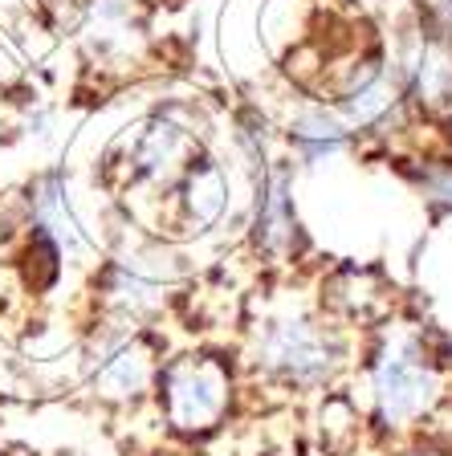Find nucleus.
Returning a JSON list of instances; mask_svg holds the SVG:
<instances>
[{"mask_svg":"<svg viewBox=\"0 0 452 456\" xmlns=\"http://www.w3.org/2000/svg\"><path fill=\"white\" fill-rule=\"evenodd\" d=\"M245 362L261 383L290 395L334 391L355 362V334L334 322L318 302L285 297L249 330Z\"/></svg>","mask_w":452,"mask_h":456,"instance_id":"obj_2","label":"nucleus"},{"mask_svg":"<svg viewBox=\"0 0 452 456\" xmlns=\"http://www.w3.org/2000/svg\"><path fill=\"white\" fill-rule=\"evenodd\" d=\"M277 139L285 142L290 163L298 171H318V167H326V163H339V159H347L350 151H358V139L347 126V118L318 94H306L293 102V110L285 114Z\"/></svg>","mask_w":452,"mask_h":456,"instance_id":"obj_6","label":"nucleus"},{"mask_svg":"<svg viewBox=\"0 0 452 456\" xmlns=\"http://www.w3.org/2000/svg\"><path fill=\"white\" fill-rule=\"evenodd\" d=\"M298 167L290 159H274L253 175V208H249V245L265 265H298L310 253V232L301 224L293 196Z\"/></svg>","mask_w":452,"mask_h":456,"instance_id":"obj_4","label":"nucleus"},{"mask_svg":"<svg viewBox=\"0 0 452 456\" xmlns=\"http://www.w3.org/2000/svg\"><path fill=\"white\" fill-rule=\"evenodd\" d=\"M412 12L452 37V0H412Z\"/></svg>","mask_w":452,"mask_h":456,"instance_id":"obj_11","label":"nucleus"},{"mask_svg":"<svg viewBox=\"0 0 452 456\" xmlns=\"http://www.w3.org/2000/svg\"><path fill=\"white\" fill-rule=\"evenodd\" d=\"M342 4H350V9H355L358 17H367V12H379V9H387L391 0H342Z\"/></svg>","mask_w":452,"mask_h":456,"instance_id":"obj_13","label":"nucleus"},{"mask_svg":"<svg viewBox=\"0 0 452 456\" xmlns=\"http://www.w3.org/2000/svg\"><path fill=\"white\" fill-rule=\"evenodd\" d=\"M363 419L379 436H407L432 424L452 395L448 338L428 322L387 318L358 346Z\"/></svg>","mask_w":452,"mask_h":456,"instance_id":"obj_1","label":"nucleus"},{"mask_svg":"<svg viewBox=\"0 0 452 456\" xmlns=\"http://www.w3.org/2000/svg\"><path fill=\"white\" fill-rule=\"evenodd\" d=\"M176 200V208L184 212L192 232H204V228L220 224V216L228 212V196H233V183H228V171L220 167L212 155L200 151L188 163V171L179 175V183L168 191Z\"/></svg>","mask_w":452,"mask_h":456,"instance_id":"obj_8","label":"nucleus"},{"mask_svg":"<svg viewBox=\"0 0 452 456\" xmlns=\"http://www.w3.org/2000/svg\"><path fill=\"white\" fill-rule=\"evenodd\" d=\"M318 305L342 322L350 334H367L371 326L387 322L396 314V294L387 289V281L367 265H339L330 269L318 285Z\"/></svg>","mask_w":452,"mask_h":456,"instance_id":"obj_7","label":"nucleus"},{"mask_svg":"<svg viewBox=\"0 0 452 456\" xmlns=\"http://www.w3.org/2000/svg\"><path fill=\"white\" fill-rule=\"evenodd\" d=\"M396 69L404 77L407 102L420 118L436 123L440 114L452 110V37L428 25L407 9V20L396 28V37L387 41Z\"/></svg>","mask_w":452,"mask_h":456,"instance_id":"obj_5","label":"nucleus"},{"mask_svg":"<svg viewBox=\"0 0 452 456\" xmlns=\"http://www.w3.org/2000/svg\"><path fill=\"white\" fill-rule=\"evenodd\" d=\"M432 126H436V139H440V147H448V151H452V110L440 114Z\"/></svg>","mask_w":452,"mask_h":456,"instance_id":"obj_12","label":"nucleus"},{"mask_svg":"<svg viewBox=\"0 0 452 456\" xmlns=\"http://www.w3.org/2000/svg\"><path fill=\"white\" fill-rule=\"evenodd\" d=\"M399 163H407L404 180L415 188V196L432 212V220H452V151L448 147L424 151L415 159H399Z\"/></svg>","mask_w":452,"mask_h":456,"instance_id":"obj_10","label":"nucleus"},{"mask_svg":"<svg viewBox=\"0 0 452 456\" xmlns=\"http://www.w3.org/2000/svg\"><path fill=\"white\" fill-rule=\"evenodd\" d=\"M155 359L139 338H119L98 362V387L111 399H135L155 383Z\"/></svg>","mask_w":452,"mask_h":456,"instance_id":"obj_9","label":"nucleus"},{"mask_svg":"<svg viewBox=\"0 0 452 456\" xmlns=\"http://www.w3.org/2000/svg\"><path fill=\"white\" fill-rule=\"evenodd\" d=\"M155 395L171 432L204 440L225 428L236 399V370L225 354L192 351L155 370Z\"/></svg>","mask_w":452,"mask_h":456,"instance_id":"obj_3","label":"nucleus"}]
</instances>
